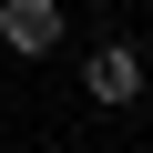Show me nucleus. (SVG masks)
Returning <instances> with one entry per match:
<instances>
[{"label": "nucleus", "mask_w": 153, "mask_h": 153, "mask_svg": "<svg viewBox=\"0 0 153 153\" xmlns=\"http://www.w3.org/2000/svg\"><path fill=\"white\" fill-rule=\"evenodd\" d=\"M61 31H71V10H61V0H0V51L41 61V51H61Z\"/></svg>", "instance_id": "1"}, {"label": "nucleus", "mask_w": 153, "mask_h": 153, "mask_svg": "<svg viewBox=\"0 0 153 153\" xmlns=\"http://www.w3.org/2000/svg\"><path fill=\"white\" fill-rule=\"evenodd\" d=\"M143 82H153V61H143L133 41H102V51L82 61V92H92V102H112V112H123V102H143Z\"/></svg>", "instance_id": "2"}]
</instances>
